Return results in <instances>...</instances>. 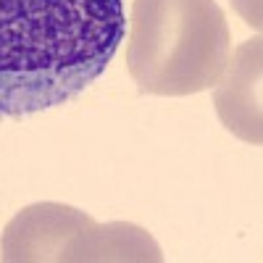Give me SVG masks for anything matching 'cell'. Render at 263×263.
Here are the masks:
<instances>
[{
	"label": "cell",
	"mask_w": 263,
	"mask_h": 263,
	"mask_svg": "<svg viewBox=\"0 0 263 263\" xmlns=\"http://www.w3.org/2000/svg\"><path fill=\"white\" fill-rule=\"evenodd\" d=\"M124 34V0H0V119L79 98Z\"/></svg>",
	"instance_id": "obj_1"
},
{
	"label": "cell",
	"mask_w": 263,
	"mask_h": 263,
	"mask_svg": "<svg viewBox=\"0 0 263 263\" xmlns=\"http://www.w3.org/2000/svg\"><path fill=\"white\" fill-rule=\"evenodd\" d=\"M229 53V24L213 0L132 3L126 69L140 92L187 98L211 90Z\"/></svg>",
	"instance_id": "obj_2"
},
{
	"label": "cell",
	"mask_w": 263,
	"mask_h": 263,
	"mask_svg": "<svg viewBox=\"0 0 263 263\" xmlns=\"http://www.w3.org/2000/svg\"><path fill=\"white\" fill-rule=\"evenodd\" d=\"M3 263H161L150 232L129 221L98 224L63 203H34L18 211L0 237Z\"/></svg>",
	"instance_id": "obj_3"
},
{
	"label": "cell",
	"mask_w": 263,
	"mask_h": 263,
	"mask_svg": "<svg viewBox=\"0 0 263 263\" xmlns=\"http://www.w3.org/2000/svg\"><path fill=\"white\" fill-rule=\"evenodd\" d=\"M260 37L242 42L229 53L221 77L213 84V105L221 124L234 137L250 145L263 142L260 119V77H263V45Z\"/></svg>",
	"instance_id": "obj_4"
},
{
	"label": "cell",
	"mask_w": 263,
	"mask_h": 263,
	"mask_svg": "<svg viewBox=\"0 0 263 263\" xmlns=\"http://www.w3.org/2000/svg\"><path fill=\"white\" fill-rule=\"evenodd\" d=\"M237 13L245 18V24H250L253 29H260V0H232Z\"/></svg>",
	"instance_id": "obj_5"
}]
</instances>
